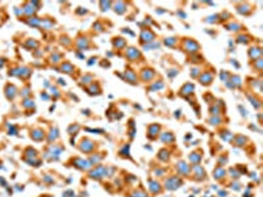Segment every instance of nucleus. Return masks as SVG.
Wrapping results in <instances>:
<instances>
[{
  "label": "nucleus",
  "instance_id": "nucleus-1",
  "mask_svg": "<svg viewBox=\"0 0 263 197\" xmlns=\"http://www.w3.org/2000/svg\"><path fill=\"white\" fill-rule=\"evenodd\" d=\"M182 184H183V181L176 176H171V177H169V179H166V181H165L166 189H169V191H175V189H178Z\"/></svg>",
  "mask_w": 263,
  "mask_h": 197
},
{
  "label": "nucleus",
  "instance_id": "nucleus-2",
  "mask_svg": "<svg viewBox=\"0 0 263 197\" xmlns=\"http://www.w3.org/2000/svg\"><path fill=\"white\" fill-rule=\"evenodd\" d=\"M90 176L92 179H101V177H105V176H109L108 175V168L104 166H97L95 170H92L90 172Z\"/></svg>",
  "mask_w": 263,
  "mask_h": 197
},
{
  "label": "nucleus",
  "instance_id": "nucleus-3",
  "mask_svg": "<svg viewBox=\"0 0 263 197\" xmlns=\"http://www.w3.org/2000/svg\"><path fill=\"white\" fill-rule=\"evenodd\" d=\"M79 149L83 152H91L92 150L95 149V143L92 142L90 138H84V139H82V142H80Z\"/></svg>",
  "mask_w": 263,
  "mask_h": 197
},
{
  "label": "nucleus",
  "instance_id": "nucleus-4",
  "mask_svg": "<svg viewBox=\"0 0 263 197\" xmlns=\"http://www.w3.org/2000/svg\"><path fill=\"white\" fill-rule=\"evenodd\" d=\"M141 41L142 42H151V41H154L155 38V34L153 33L150 29H143L142 32H141V36H140Z\"/></svg>",
  "mask_w": 263,
  "mask_h": 197
},
{
  "label": "nucleus",
  "instance_id": "nucleus-5",
  "mask_svg": "<svg viewBox=\"0 0 263 197\" xmlns=\"http://www.w3.org/2000/svg\"><path fill=\"white\" fill-rule=\"evenodd\" d=\"M74 166L76 167V168H79V170H90L92 167V164L88 162V160L76 158V159H74Z\"/></svg>",
  "mask_w": 263,
  "mask_h": 197
},
{
  "label": "nucleus",
  "instance_id": "nucleus-6",
  "mask_svg": "<svg viewBox=\"0 0 263 197\" xmlns=\"http://www.w3.org/2000/svg\"><path fill=\"white\" fill-rule=\"evenodd\" d=\"M184 47H186V50H188V51H191V53H196L197 50H199V43H197L196 41L188 38V40H186V42H184Z\"/></svg>",
  "mask_w": 263,
  "mask_h": 197
},
{
  "label": "nucleus",
  "instance_id": "nucleus-7",
  "mask_svg": "<svg viewBox=\"0 0 263 197\" xmlns=\"http://www.w3.org/2000/svg\"><path fill=\"white\" fill-rule=\"evenodd\" d=\"M125 55H126V58H128V59H130V60H137L138 58L141 57L140 51H138V50H137L136 47H129V49H126Z\"/></svg>",
  "mask_w": 263,
  "mask_h": 197
},
{
  "label": "nucleus",
  "instance_id": "nucleus-8",
  "mask_svg": "<svg viewBox=\"0 0 263 197\" xmlns=\"http://www.w3.org/2000/svg\"><path fill=\"white\" fill-rule=\"evenodd\" d=\"M241 84H242V82H241V78L238 76V75H234V76H230V80H228L226 82V86L229 87V88H237V87H240Z\"/></svg>",
  "mask_w": 263,
  "mask_h": 197
},
{
  "label": "nucleus",
  "instance_id": "nucleus-9",
  "mask_svg": "<svg viewBox=\"0 0 263 197\" xmlns=\"http://www.w3.org/2000/svg\"><path fill=\"white\" fill-rule=\"evenodd\" d=\"M176 170H178V172H179L180 175H188L189 174V171H191V168H189V166L187 164L186 162H178V164H176Z\"/></svg>",
  "mask_w": 263,
  "mask_h": 197
},
{
  "label": "nucleus",
  "instance_id": "nucleus-10",
  "mask_svg": "<svg viewBox=\"0 0 263 197\" xmlns=\"http://www.w3.org/2000/svg\"><path fill=\"white\" fill-rule=\"evenodd\" d=\"M159 130H160V126L158 125V124H153V125H150L149 128H147V134H149V138H151V139L157 138Z\"/></svg>",
  "mask_w": 263,
  "mask_h": 197
},
{
  "label": "nucleus",
  "instance_id": "nucleus-11",
  "mask_svg": "<svg viewBox=\"0 0 263 197\" xmlns=\"http://www.w3.org/2000/svg\"><path fill=\"white\" fill-rule=\"evenodd\" d=\"M199 80H200V83L204 84V86H208V84L212 83V80H213V74L211 72H204L203 75L199 76Z\"/></svg>",
  "mask_w": 263,
  "mask_h": 197
},
{
  "label": "nucleus",
  "instance_id": "nucleus-12",
  "mask_svg": "<svg viewBox=\"0 0 263 197\" xmlns=\"http://www.w3.org/2000/svg\"><path fill=\"white\" fill-rule=\"evenodd\" d=\"M16 87L13 86V84H8V86L6 87V96L8 100H13V97L16 96Z\"/></svg>",
  "mask_w": 263,
  "mask_h": 197
},
{
  "label": "nucleus",
  "instance_id": "nucleus-13",
  "mask_svg": "<svg viewBox=\"0 0 263 197\" xmlns=\"http://www.w3.org/2000/svg\"><path fill=\"white\" fill-rule=\"evenodd\" d=\"M154 75H155L154 70H151V69H145V70L142 71V80H143V82H149V80H151L153 78H154Z\"/></svg>",
  "mask_w": 263,
  "mask_h": 197
},
{
  "label": "nucleus",
  "instance_id": "nucleus-14",
  "mask_svg": "<svg viewBox=\"0 0 263 197\" xmlns=\"http://www.w3.org/2000/svg\"><path fill=\"white\" fill-rule=\"evenodd\" d=\"M193 84H189V83H187V84H184L182 88H180V95L182 96H187V95H191L192 92H193Z\"/></svg>",
  "mask_w": 263,
  "mask_h": 197
},
{
  "label": "nucleus",
  "instance_id": "nucleus-15",
  "mask_svg": "<svg viewBox=\"0 0 263 197\" xmlns=\"http://www.w3.org/2000/svg\"><path fill=\"white\" fill-rule=\"evenodd\" d=\"M193 171H195V176H197L196 177L197 180H204V179H205V171H204V168L201 166H195Z\"/></svg>",
  "mask_w": 263,
  "mask_h": 197
},
{
  "label": "nucleus",
  "instance_id": "nucleus-16",
  "mask_svg": "<svg viewBox=\"0 0 263 197\" xmlns=\"http://www.w3.org/2000/svg\"><path fill=\"white\" fill-rule=\"evenodd\" d=\"M260 55H262V50H260V47H251L249 50V57L253 58V59H259Z\"/></svg>",
  "mask_w": 263,
  "mask_h": 197
},
{
  "label": "nucleus",
  "instance_id": "nucleus-17",
  "mask_svg": "<svg viewBox=\"0 0 263 197\" xmlns=\"http://www.w3.org/2000/svg\"><path fill=\"white\" fill-rule=\"evenodd\" d=\"M30 138L34 141H42L43 139V131L41 129H34L30 133Z\"/></svg>",
  "mask_w": 263,
  "mask_h": 197
},
{
  "label": "nucleus",
  "instance_id": "nucleus-18",
  "mask_svg": "<svg viewBox=\"0 0 263 197\" xmlns=\"http://www.w3.org/2000/svg\"><path fill=\"white\" fill-rule=\"evenodd\" d=\"M225 175H226V172L222 167H217V168L215 170V172H213V177H215L216 180H221L222 177H225Z\"/></svg>",
  "mask_w": 263,
  "mask_h": 197
},
{
  "label": "nucleus",
  "instance_id": "nucleus-19",
  "mask_svg": "<svg viewBox=\"0 0 263 197\" xmlns=\"http://www.w3.org/2000/svg\"><path fill=\"white\" fill-rule=\"evenodd\" d=\"M149 184H150L149 189H150L151 193L155 194V193H159V192H160V184L158 183V181H153V180H150Z\"/></svg>",
  "mask_w": 263,
  "mask_h": 197
},
{
  "label": "nucleus",
  "instance_id": "nucleus-20",
  "mask_svg": "<svg viewBox=\"0 0 263 197\" xmlns=\"http://www.w3.org/2000/svg\"><path fill=\"white\" fill-rule=\"evenodd\" d=\"M125 79L129 83H133V84L137 83V75L133 71H125Z\"/></svg>",
  "mask_w": 263,
  "mask_h": 197
},
{
  "label": "nucleus",
  "instance_id": "nucleus-21",
  "mask_svg": "<svg viewBox=\"0 0 263 197\" xmlns=\"http://www.w3.org/2000/svg\"><path fill=\"white\" fill-rule=\"evenodd\" d=\"M160 139H162V142L165 143H171L175 141V137L172 133H163L162 135H160Z\"/></svg>",
  "mask_w": 263,
  "mask_h": 197
},
{
  "label": "nucleus",
  "instance_id": "nucleus-22",
  "mask_svg": "<svg viewBox=\"0 0 263 197\" xmlns=\"http://www.w3.org/2000/svg\"><path fill=\"white\" fill-rule=\"evenodd\" d=\"M74 69H75V67L70 62H65L62 66H61V70H62V72H66V74H71V72L74 71Z\"/></svg>",
  "mask_w": 263,
  "mask_h": 197
},
{
  "label": "nucleus",
  "instance_id": "nucleus-23",
  "mask_svg": "<svg viewBox=\"0 0 263 197\" xmlns=\"http://www.w3.org/2000/svg\"><path fill=\"white\" fill-rule=\"evenodd\" d=\"M125 7H126L125 3H123V1H118V3L114 4V12H116V13H118V14H123L124 12L126 11Z\"/></svg>",
  "mask_w": 263,
  "mask_h": 197
},
{
  "label": "nucleus",
  "instance_id": "nucleus-24",
  "mask_svg": "<svg viewBox=\"0 0 263 197\" xmlns=\"http://www.w3.org/2000/svg\"><path fill=\"white\" fill-rule=\"evenodd\" d=\"M188 159H189V162H191V163L197 164V163L201 162V155L199 154V152H192V154H189Z\"/></svg>",
  "mask_w": 263,
  "mask_h": 197
},
{
  "label": "nucleus",
  "instance_id": "nucleus-25",
  "mask_svg": "<svg viewBox=\"0 0 263 197\" xmlns=\"http://www.w3.org/2000/svg\"><path fill=\"white\" fill-rule=\"evenodd\" d=\"M112 42H113V45L116 46V47L117 49H123L124 46L126 45V41L124 40V38H113V41H112Z\"/></svg>",
  "mask_w": 263,
  "mask_h": 197
},
{
  "label": "nucleus",
  "instance_id": "nucleus-26",
  "mask_svg": "<svg viewBox=\"0 0 263 197\" xmlns=\"http://www.w3.org/2000/svg\"><path fill=\"white\" fill-rule=\"evenodd\" d=\"M76 45L80 50H84V49L88 47V40H87V38H79V40L76 41Z\"/></svg>",
  "mask_w": 263,
  "mask_h": 197
},
{
  "label": "nucleus",
  "instance_id": "nucleus-27",
  "mask_svg": "<svg viewBox=\"0 0 263 197\" xmlns=\"http://www.w3.org/2000/svg\"><path fill=\"white\" fill-rule=\"evenodd\" d=\"M176 43H178V38H175V37H170V38L165 40V45H167L169 47H174Z\"/></svg>",
  "mask_w": 263,
  "mask_h": 197
},
{
  "label": "nucleus",
  "instance_id": "nucleus-28",
  "mask_svg": "<svg viewBox=\"0 0 263 197\" xmlns=\"http://www.w3.org/2000/svg\"><path fill=\"white\" fill-rule=\"evenodd\" d=\"M23 12H25L26 14H29V16H30V14H34V13H36V9L33 8L32 3H28V4L25 5V8L23 9Z\"/></svg>",
  "mask_w": 263,
  "mask_h": 197
},
{
  "label": "nucleus",
  "instance_id": "nucleus-29",
  "mask_svg": "<svg viewBox=\"0 0 263 197\" xmlns=\"http://www.w3.org/2000/svg\"><path fill=\"white\" fill-rule=\"evenodd\" d=\"M58 133H59V131H58L57 128L52 129V130H50V135H49V141L52 142V141H55V139H57V138L59 137V135H58Z\"/></svg>",
  "mask_w": 263,
  "mask_h": 197
},
{
  "label": "nucleus",
  "instance_id": "nucleus-30",
  "mask_svg": "<svg viewBox=\"0 0 263 197\" xmlns=\"http://www.w3.org/2000/svg\"><path fill=\"white\" fill-rule=\"evenodd\" d=\"M220 137L222 138L224 141H228V142H229V141H232V139H233V134L230 133V131H228V130H225L224 133H221Z\"/></svg>",
  "mask_w": 263,
  "mask_h": 197
},
{
  "label": "nucleus",
  "instance_id": "nucleus-31",
  "mask_svg": "<svg viewBox=\"0 0 263 197\" xmlns=\"http://www.w3.org/2000/svg\"><path fill=\"white\" fill-rule=\"evenodd\" d=\"M169 158H170V154H169V151L167 150H160L159 151V159L160 160H163V162H166V160H169Z\"/></svg>",
  "mask_w": 263,
  "mask_h": 197
},
{
  "label": "nucleus",
  "instance_id": "nucleus-32",
  "mask_svg": "<svg viewBox=\"0 0 263 197\" xmlns=\"http://www.w3.org/2000/svg\"><path fill=\"white\" fill-rule=\"evenodd\" d=\"M245 142H247V138L242 137V135H237V138H235V141H234L235 146H243Z\"/></svg>",
  "mask_w": 263,
  "mask_h": 197
},
{
  "label": "nucleus",
  "instance_id": "nucleus-33",
  "mask_svg": "<svg viewBox=\"0 0 263 197\" xmlns=\"http://www.w3.org/2000/svg\"><path fill=\"white\" fill-rule=\"evenodd\" d=\"M30 19H32V17H30ZM26 23H28L29 25H32V26H38V25H41V24H42V21H41L38 17H33L32 20H28Z\"/></svg>",
  "mask_w": 263,
  "mask_h": 197
},
{
  "label": "nucleus",
  "instance_id": "nucleus-34",
  "mask_svg": "<svg viewBox=\"0 0 263 197\" xmlns=\"http://www.w3.org/2000/svg\"><path fill=\"white\" fill-rule=\"evenodd\" d=\"M237 9H238V12H240V13H242V14H249L250 13L249 5H240Z\"/></svg>",
  "mask_w": 263,
  "mask_h": 197
},
{
  "label": "nucleus",
  "instance_id": "nucleus-35",
  "mask_svg": "<svg viewBox=\"0 0 263 197\" xmlns=\"http://www.w3.org/2000/svg\"><path fill=\"white\" fill-rule=\"evenodd\" d=\"M88 91H90V93H91V95L100 93V88H99V86H97V84H92V86L88 88Z\"/></svg>",
  "mask_w": 263,
  "mask_h": 197
},
{
  "label": "nucleus",
  "instance_id": "nucleus-36",
  "mask_svg": "<svg viewBox=\"0 0 263 197\" xmlns=\"http://www.w3.org/2000/svg\"><path fill=\"white\" fill-rule=\"evenodd\" d=\"M79 125H78V124H75V125H71V126H70V128H69V133H70V134H72V135H75V134H76V133H78V131H79Z\"/></svg>",
  "mask_w": 263,
  "mask_h": 197
},
{
  "label": "nucleus",
  "instance_id": "nucleus-37",
  "mask_svg": "<svg viewBox=\"0 0 263 197\" xmlns=\"http://www.w3.org/2000/svg\"><path fill=\"white\" fill-rule=\"evenodd\" d=\"M23 106L24 108H32V106H34V101L30 100V99H25L23 103Z\"/></svg>",
  "mask_w": 263,
  "mask_h": 197
},
{
  "label": "nucleus",
  "instance_id": "nucleus-38",
  "mask_svg": "<svg viewBox=\"0 0 263 197\" xmlns=\"http://www.w3.org/2000/svg\"><path fill=\"white\" fill-rule=\"evenodd\" d=\"M209 124H212V125H218V124H221V118L220 117H212L208 120Z\"/></svg>",
  "mask_w": 263,
  "mask_h": 197
},
{
  "label": "nucleus",
  "instance_id": "nucleus-39",
  "mask_svg": "<svg viewBox=\"0 0 263 197\" xmlns=\"http://www.w3.org/2000/svg\"><path fill=\"white\" fill-rule=\"evenodd\" d=\"M163 87H165V84H163L162 82H158V83H155L154 86L150 87V89H151V91H155V89H162Z\"/></svg>",
  "mask_w": 263,
  "mask_h": 197
},
{
  "label": "nucleus",
  "instance_id": "nucleus-40",
  "mask_svg": "<svg viewBox=\"0 0 263 197\" xmlns=\"http://www.w3.org/2000/svg\"><path fill=\"white\" fill-rule=\"evenodd\" d=\"M228 28H229V30H238V29H241V25L240 24H237V23H233V24H229L228 25Z\"/></svg>",
  "mask_w": 263,
  "mask_h": 197
},
{
  "label": "nucleus",
  "instance_id": "nucleus-41",
  "mask_svg": "<svg viewBox=\"0 0 263 197\" xmlns=\"http://www.w3.org/2000/svg\"><path fill=\"white\" fill-rule=\"evenodd\" d=\"M132 197H147V194L142 191H138V192H133V193H132Z\"/></svg>",
  "mask_w": 263,
  "mask_h": 197
},
{
  "label": "nucleus",
  "instance_id": "nucleus-42",
  "mask_svg": "<svg viewBox=\"0 0 263 197\" xmlns=\"http://www.w3.org/2000/svg\"><path fill=\"white\" fill-rule=\"evenodd\" d=\"M249 37H247V36H240V37H238V42L240 43H247L249 42Z\"/></svg>",
  "mask_w": 263,
  "mask_h": 197
},
{
  "label": "nucleus",
  "instance_id": "nucleus-43",
  "mask_svg": "<svg viewBox=\"0 0 263 197\" xmlns=\"http://www.w3.org/2000/svg\"><path fill=\"white\" fill-rule=\"evenodd\" d=\"M26 46L34 49V47H37V46H38V42H36V41H33V40H29L28 42H26Z\"/></svg>",
  "mask_w": 263,
  "mask_h": 197
},
{
  "label": "nucleus",
  "instance_id": "nucleus-44",
  "mask_svg": "<svg viewBox=\"0 0 263 197\" xmlns=\"http://www.w3.org/2000/svg\"><path fill=\"white\" fill-rule=\"evenodd\" d=\"M92 80V76L91 75H87V76H83L82 78V83H84V84H88Z\"/></svg>",
  "mask_w": 263,
  "mask_h": 197
},
{
  "label": "nucleus",
  "instance_id": "nucleus-45",
  "mask_svg": "<svg viewBox=\"0 0 263 197\" xmlns=\"http://www.w3.org/2000/svg\"><path fill=\"white\" fill-rule=\"evenodd\" d=\"M100 5H101V11H107V9H108V7L111 5V3H109V1H101Z\"/></svg>",
  "mask_w": 263,
  "mask_h": 197
},
{
  "label": "nucleus",
  "instance_id": "nucleus-46",
  "mask_svg": "<svg viewBox=\"0 0 263 197\" xmlns=\"http://www.w3.org/2000/svg\"><path fill=\"white\" fill-rule=\"evenodd\" d=\"M209 112H211L212 114H215V116H217V114L220 113V109H218L217 106H212V108H209Z\"/></svg>",
  "mask_w": 263,
  "mask_h": 197
},
{
  "label": "nucleus",
  "instance_id": "nucleus-47",
  "mask_svg": "<svg viewBox=\"0 0 263 197\" xmlns=\"http://www.w3.org/2000/svg\"><path fill=\"white\" fill-rule=\"evenodd\" d=\"M59 59H61V54H57V53H55L54 55H52V62L57 63V62H59Z\"/></svg>",
  "mask_w": 263,
  "mask_h": 197
},
{
  "label": "nucleus",
  "instance_id": "nucleus-48",
  "mask_svg": "<svg viewBox=\"0 0 263 197\" xmlns=\"http://www.w3.org/2000/svg\"><path fill=\"white\" fill-rule=\"evenodd\" d=\"M229 76H230V74H229V72H226V71H224L222 74H221V79H222L224 82H225V83L228 82V78H229Z\"/></svg>",
  "mask_w": 263,
  "mask_h": 197
},
{
  "label": "nucleus",
  "instance_id": "nucleus-49",
  "mask_svg": "<svg viewBox=\"0 0 263 197\" xmlns=\"http://www.w3.org/2000/svg\"><path fill=\"white\" fill-rule=\"evenodd\" d=\"M197 75H199V76H200V71H199V69H192L191 76H192V78H196Z\"/></svg>",
  "mask_w": 263,
  "mask_h": 197
},
{
  "label": "nucleus",
  "instance_id": "nucleus-50",
  "mask_svg": "<svg viewBox=\"0 0 263 197\" xmlns=\"http://www.w3.org/2000/svg\"><path fill=\"white\" fill-rule=\"evenodd\" d=\"M158 46H159V43L154 42V43H150V45H145V49L147 50V49H154V47H158Z\"/></svg>",
  "mask_w": 263,
  "mask_h": 197
},
{
  "label": "nucleus",
  "instance_id": "nucleus-51",
  "mask_svg": "<svg viewBox=\"0 0 263 197\" xmlns=\"http://www.w3.org/2000/svg\"><path fill=\"white\" fill-rule=\"evenodd\" d=\"M229 172H230V175H233L232 177H234V179H238V177H240V172H237L235 170H230Z\"/></svg>",
  "mask_w": 263,
  "mask_h": 197
},
{
  "label": "nucleus",
  "instance_id": "nucleus-52",
  "mask_svg": "<svg viewBox=\"0 0 263 197\" xmlns=\"http://www.w3.org/2000/svg\"><path fill=\"white\" fill-rule=\"evenodd\" d=\"M171 71H172V72H170V74H169V76H170V78L175 76V75L178 74V71H176V70H171Z\"/></svg>",
  "mask_w": 263,
  "mask_h": 197
},
{
  "label": "nucleus",
  "instance_id": "nucleus-53",
  "mask_svg": "<svg viewBox=\"0 0 263 197\" xmlns=\"http://www.w3.org/2000/svg\"><path fill=\"white\" fill-rule=\"evenodd\" d=\"M232 187H233V189H235V191H238V189H240V187H241V185H240V184H238V183H234V184H233Z\"/></svg>",
  "mask_w": 263,
  "mask_h": 197
},
{
  "label": "nucleus",
  "instance_id": "nucleus-54",
  "mask_svg": "<svg viewBox=\"0 0 263 197\" xmlns=\"http://www.w3.org/2000/svg\"><path fill=\"white\" fill-rule=\"evenodd\" d=\"M163 174H165L163 170H155V175H163Z\"/></svg>",
  "mask_w": 263,
  "mask_h": 197
},
{
  "label": "nucleus",
  "instance_id": "nucleus-55",
  "mask_svg": "<svg viewBox=\"0 0 263 197\" xmlns=\"http://www.w3.org/2000/svg\"><path fill=\"white\" fill-rule=\"evenodd\" d=\"M95 62H96V58H95V57H94V58H91V59H90L88 65H90V66H91V65H94V63H95Z\"/></svg>",
  "mask_w": 263,
  "mask_h": 197
},
{
  "label": "nucleus",
  "instance_id": "nucleus-56",
  "mask_svg": "<svg viewBox=\"0 0 263 197\" xmlns=\"http://www.w3.org/2000/svg\"><path fill=\"white\" fill-rule=\"evenodd\" d=\"M28 93H29V89H28V88L23 89V95H24V96H26V95H28Z\"/></svg>",
  "mask_w": 263,
  "mask_h": 197
},
{
  "label": "nucleus",
  "instance_id": "nucleus-57",
  "mask_svg": "<svg viewBox=\"0 0 263 197\" xmlns=\"http://www.w3.org/2000/svg\"><path fill=\"white\" fill-rule=\"evenodd\" d=\"M218 194H220V196H226L228 193H226L225 191H220V192H218Z\"/></svg>",
  "mask_w": 263,
  "mask_h": 197
},
{
  "label": "nucleus",
  "instance_id": "nucleus-58",
  "mask_svg": "<svg viewBox=\"0 0 263 197\" xmlns=\"http://www.w3.org/2000/svg\"><path fill=\"white\" fill-rule=\"evenodd\" d=\"M41 97H42V99H45V100H46V99H48V95H45V93H42V95H41Z\"/></svg>",
  "mask_w": 263,
  "mask_h": 197
}]
</instances>
